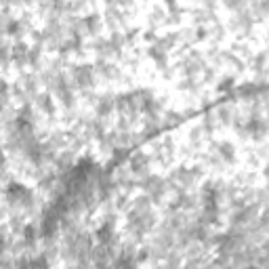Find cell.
<instances>
[{"mask_svg": "<svg viewBox=\"0 0 269 269\" xmlns=\"http://www.w3.org/2000/svg\"><path fill=\"white\" fill-rule=\"evenodd\" d=\"M95 80H97V74H95L93 65L86 63V65H74V67H71V82L78 84L82 91H84V88H93Z\"/></svg>", "mask_w": 269, "mask_h": 269, "instance_id": "6da1fadb", "label": "cell"}, {"mask_svg": "<svg viewBox=\"0 0 269 269\" xmlns=\"http://www.w3.org/2000/svg\"><path fill=\"white\" fill-rule=\"evenodd\" d=\"M150 164H152V154H145L143 150H137L131 156V175H135L137 179L145 177L150 173Z\"/></svg>", "mask_w": 269, "mask_h": 269, "instance_id": "7a4b0ae2", "label": "cell"}, {"mask_svg": "<svg viewBox=\"0 0 269 269\" xmlns=\"http://www.w3.org/2000/svg\"><path fill=\"white\" fill-rule=\"evenodd\" d=\"M148 57L156 63V67H158V69H164V67L168 65V51L160 48L158 44H152V46L148 48Z\"/></svg>", "mask_w": 269, "mask_h": 269, "instance_id": "3957f363", "label": "cell"}, {"mask_svg": "<svg viewBox=\"0 0 269 269\" xmlns=\"http://www.w3.org/2000/svg\"><path fill=\"white\" fill-rule=\"evenodd\" d=\"M114 110H116V105H114V97H112V95H103V97H99V101H97V105H95V114H97V118H107Z\"/></svg>", "mask_w": 269, "mask_h": 269, "instance_id": "277c9868", "label": "cell"}, {"mask_svg": "<svg viewBox=\"0 0 269 269\" xmlns=\"http://www.w3.org/2000/svg\"><path fill=\"white\" fill-rule=\"evenodd\" d=\"M34 99H36V107H38L40 112H44L46 116H53V114H55V103H53L51 93H38Z\"/></svg>", "mask_w": 269, "mask_h": 269, "instance_id": "5b68a950", "label": "cell"}, {"mask_svg": "<svg viewBox=\"0 0 269 269\" xmlns=\"http://www.w3.org/2000/svg\"><path fill=\"white\" fill-rule=\"evenodd\" d=\"M234 78H223L221 82H219V86H217V91L219 93H227V91H231V88H234Z\"/></svg>", "mask_w": 269, "mask_h": 269, "instance_id": "8992f818", "label": "cell"}, {"mask_svg": "<svg viewBox=\"0 0 269 269\" xmlns=\"http://www.w3.org/2000/svg\"><path fill=\"white\" fill-rule=\"evenodd\" d=\"M9 61H11V51L5 44H0V65H7Z\"/></svg>", "mask_w": 269, "mask_h": 269, "instance_id": "52a82bcc", "label": "cell"}, {"mask_svg": "<svg viewBox=\"0 0 269 269\" xmlns=\"http://www.w3.org/2000/svg\"><path fill=\"white\" fill-rule=\"evenodd\" d=\"M3 168H5V152L0 150V170H3Z\"/></svg>", "mask_w": 269, "mask_h": 269, "instance_id": "ba28073f", "label": "cell"}]
</instances>
